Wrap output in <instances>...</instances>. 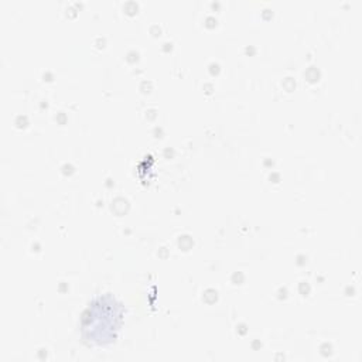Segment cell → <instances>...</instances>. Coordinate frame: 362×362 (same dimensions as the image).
Segmentation results:
<instances>
[{"instance_id": "1", "label": "cell", "mask_w": 362, "mask_h": 362, "mask_svg": "<svg viewBox=\"0 0 362 362\" xmlns=\"http://www.w3.org/2000/svg\"><path fill=\"white\" fill-rule=\"evenodd\" d=\"M122 322V307L112 296L96 298L82 318V335L89 345H106L115 341Z\"/></svg>"}]
</instances>
